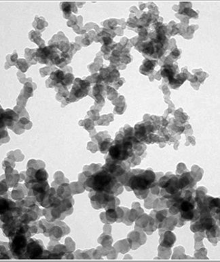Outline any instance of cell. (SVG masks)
<instances>
[{
  "instance_id": "5",
  "label": "cell",
  "mask_w": 220,
  "mask_h": 262,
  "mask_svg": "<svg viewBox=\"0 0 220 262\" xmlns=\"http://www.w3.org/2000/svg\"><path fill=\"white\" fill-rule=\"evenodd\" d=\"M133 151V144L129 140H123L111 146L109 149V156L114 161L124 162L128 160Z\"/></svg>"
},
{
  "instance_id": "3",
  "label": "cell",
  "mask_w": 220,
  "mask_h": 262,
  "mask_svg": "<svg viewBox=\"0 0 220 262\" xmlns=\"http://www.w3.org/2000/svg\"><path fill=\"white\" fill-rule=\"evenodd\" d=\"M155 181L156 174L152 170H135L127 179L125 186L139 196V193L149 191L154 186Z\"/></svg>"
},
{
  "instance_id": "10",
  "label": "cell",
  "mask_w": 220,
  "mask_h": 262,
  "mask_svg": "<svg viewBox=\"0 0 220 262\" xmlns=\"http://www.w3.org/2000/svg\"><path fill=\"white\" fill-rule=\"evenodd\" d=\"M65 4H66L67 7H65V6H63V11H64V12H67V13H69V12H70V10H71L70 6H68L69 4L65 3Z\"/></svg>"
},
{
  "instance_id": "8",
  "label": "cell",
  "mask_w": 220,
  "mask_h": 262,
  "mask_svg": "<svg viewBox=\"0 0 220 262\" xmlns=\"http://www.w3.org/2000/svg\"><path fill=\"white\" fill-rule=\"evenodd\" d=\"M155 64V63L152 62L151 61L146 60V61H145V62L143 63L142 67L141 68V69L143 68V71H152V70H153Z\"/></svg>"
},
{
  "instance_id": "2",
  "label": "cell",
  "mask_w": 220,
  "mask_h": 262,
  "mask_svg": "<svg viewBox=\"0 0 220 262\" xmlns=\"http://www.w3.org/2000/svg\"><path fill=\"white\" fill-rule=\"evenodd\" d=\"M173 202L174 204L170 208L172 210L176 209V212L172 214H180V220L184 222L194 220L197 213H199L197 209V202L190 191H183Z\"/></svg>"
},
{
  "instance_id": "9",
  "label": "cell",
  "mask_w": 220,
  "mask_h": 262,
  "mask_svg": "<svg viewBox=\"0 0 220 262\" xmlns=\"http://www.w3.org/2000/svg\"><path fill=\"white\" fill-rule=\"evenodd\" d=\"M162 75L164 76H167L168 78H169L170 81H172L173 79V75H174V73H173V70L172 68L168 67H165L164 68V70H162Z\"/></svg>"
},
{
  "instance_id": "1",
  "label": "cell",
  "mask_w": 220,
  "mask_h": 262,
  "mask_svg": "<svg viewBox=\"0 0 220 262\" xmlns=\"http://www.w3.org/2000/svg\"><path fill=\"white\" fill-rule=\"evenodd\" d=\"M84 186L88 191L112 195L116 193L119 182L114 174L103 168L102 170L90 175L86 181Z\"/></svg>"
},
{
  "instance_id": "6",
  "label": "cell",
  "mask_w": 220,
  "mask_h": 262,
  "mask_svg": "<svg viewBox=\"0 0 220 262\" xmlns=\"http://www.w3.org/2000/svg\"><path fill=\"white\" fill-rule=\"evenodd\" d=\"M160 187L162 189V195L164 198L176 197L179 195L181 188L180 180L175 175L162 177L160 179Z\"/></svg>"
},
{
  "instance_id": "4",
  "label": "cell",
  "mask_w": 220,
  "mask_h": 262,
  "mask_svg": "<svg viewBox=\"0 0 220 262\" xmlns=\"http://www.w3.org/2000/svg\"><path fill=\"white\" fill-rule=\"evenodd\" d=\"M29 235L27 233L17 232L10 237L9 248L16 259H24L28 244Z\"/></svg>"
},
{
  "instance_id": "7",
  "label": "cell",
  "mask_w": 220,
  "mask_h": 262,
  "mask_svg": "<svg viewBox=\"0 0 220 262\" xmlns=\"http://www.w3.org/2000/svg\"><path fill=\"white\" fill-rule=\"evenodd\" d=\"M44 253V247L40 241L30 239L27 247L26 255L24 259H38Z\"/></svg>"
}]
</instances>
